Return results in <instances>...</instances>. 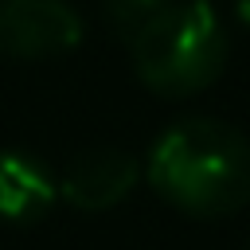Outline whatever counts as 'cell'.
Segmentation results:
<instances>
[{"instance_id":"ba28073f","label":"cell","mask_w":250,"mask_h":250,"mask_svg":"<svg viewBox=\"0 0 250 250\" xmlns=\"http://www.w3.org/2000/svg\"><path fill=\"white\" fill-rule=\"evenodd\" d=\"M246 250H250V242H246Z\"/></svg>"},{"instance_id":"7a4b0ae2","label":"cell","mask_w":250,"mask_h":250,"mask_svg":"<svg viewBox=\"0 0 250 250\" xmlns=\"http://www.w3.org/2000/svg\"><path fill=\"white\" fill-rule=\"evenodd\" d=\"M129 47L137 78L164 98L199 94L227 66V27L211 0H168Z\"/></svg>"},{"instance_id":"6da1fadb","label":"cell","mask_w":250,"mask_h":250,"mask_svg":"<svg viewBox=\"0 0 250 250\" xmlns=\"http://www.w3.org/2000/svg\"><path fill=\"white\" fill-rule=\"evenodd\" d=\"M145 176L195 219L234 215L250 203V141L219 117H184L156 137Z\"/></svg>"},{"instance_id":"52a82bcc","label":"cell","mask_w":250,"mask_h":250,"mask_svg":"<svg viewBox=\"0 0 250 250\" xmlns=\"http://www.w3.org/2000/svg\"><path fill=\"white\" fill-rule=\"evenodd\" d=\"M234 16H238V23L250 31V0H234Z\"/></svg>"},{"instance_id":"277c9868","label":"cell","mask_w":250,"mask_h":250,"mask_svg":"<svg viewBox=\"0 0 250 250\" xmlns=\"http://www.w3.org/2000/svg\"><path fill=\"white\" fill-rule=\"evenodd\" d=\"M141 180V164L121 148L82 152L59 180V191L78 211H109L117 207Z\"/></svg>"},{"instance_id":"3957f363","label":"cell","mask_w":250,"mask_h":250,"mask_svg":"<svg viewBox=\"0 0 250 250\" xmlns=\"http://www.w3.org/2000/svg\"><path fill=\"white\" fill-rule=\"evenodd\" d=\"M82 20L66 0H0V51L47 59L78 47Z\"/></svg>"},{"instance_id":"5b68a950","label":"cell","mask_w":250,"mask_h":250,"mask_svg":"<svg viewBox=\"0 0 250 250\" xmlns=\"http://www.w3.org/2000/svg\"><path fill=\"white\" fill-rule=\"evenodd\" d=\"M59 195L55 176L27 152H0V219L31 223Z\"/></svg>"},{"instance_id":"8992f818","label":"cell","mask_w":250,"mask_h":250,"mask_svg":"<svg viewBox=\"0 0 250 250\" xmlns=\"http://www.w3.org/2000/svg\"><path fill=\"white\" fill-rule=\"evenodd\" d=\"M164 8H168V0H102L105 23H109L121 39H133V35H137L141 27H148Z\"/></svg>"}]
</instances>
